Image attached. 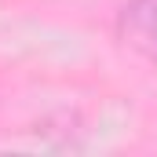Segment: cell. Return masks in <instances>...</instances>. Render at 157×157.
<instances>
[{
    "label": "cell",
    "instance_id": "1",
    "mask_svg": "<svg viewBox=\"0 0 157 157\" xmlns=\"http://www.w3.org/2000/svg\"><path fill=\"white\" fill-rule=\"evenodd\" d=\"M113 37L121 48L157 62V0H124L113 15Z\"/></svg>",
    "mask_w": 157,
    "mask_h": 157
}]
</instances>
